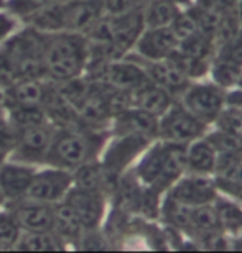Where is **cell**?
Returning <instances> with one entry per match:
<instances>
[{
    "instance_id": "cell-1",
    "label": "cell",
    "mask_w": 242,
    "mask_h": 253,
    "mask_svg": "<svg viewBox=\"0 0 242 253\" xmlns=\"http://www.w3.org/2000/svg\"><path fill=\"white\" fill-rule=\"evenodd\" d=\"M186 145L157 138L150 143L135 165L134 176L144 188L163 196L186 173Z\"/></svg>"
},
{
    "instance_id": "cell-25",
    "label": "cell",
    "mask_w": 242,
    "mask_h": 253,
    "mask_svg": "<svg viewBox=\"0 0 242 253\" xmlns=\"http://www.w3.org/2000/svg\"><path fill=\"white\" fill-rule=\"evenodd\" d=\"M54 2H58V0H7L5 8L17 18L27 20L33 13L40 12L42 8L48 7V5H51Z\"/></svg>"
},
{
    "instance_id": "cell-13",
    "label": "cell",
    "mask_w": 242,
    "mask_h": 253,
    "mask_svg": "<svg viewBox=\"0 0 242 253\" xmlns=\"http://www.w3.org/2000/svg\"><path fill=\"white\" fill-rule=\"evenodd\" d=\"M13 214L22 232H49L53 230V206L45 202L22 199L13 204H5Z\"/></svg>"
},
{
    "instance_id": "cell-32",
    "label": "cell",
    "mask_w": 242,
    "mask_h": 253,
    "mask_svg": "<svg viewBox=\"0 0 242 253\" xmlns=\"http://www.w3.org/2000/svg\"><path fill=\"white\" fill-rule=\"evenodd\" d=\"M3 204H5V201H3V197H2V194H0V207H3Z\"/></svg>"
},
{
    "instance_id": "cell-24",
    "label": "cell",
    "mask_w": 242,
    "mask_h": 253,
    "mask_svg": "<svg viewBox=\"0 0 242 253\" xmlns=\"http://www.w3.org/2000/svg\"><path fill=\"white\" fill-rule=\"evenodd\" d=\"M214 207L218 211L221 227L226 232H239L242 230V211L233 202L221 199L218 196V199L214 201Z\"/></svg>"
},
{
    "instance_id": "cell-20",
    "label": "cell",
    "mask_w": 242,
    "mask_h": 253,
    "mask_svg": "<svg viewBox=\"0 0 242 253\" xmlns=\"http://www.w3.org/2000/svg\"><path fill=\"white\" fill-rule=\"evenodd\" d=\"M68 245L54 234L49 232H22L15 245V250L20 252H61Z\"/></svg>"
},
{
    "instance_id": "cell-10",
    "label": "cell",
    "mask_w": 242,
    "mask_h": 253,
    "mask_svg": "<svg viewBox=\"0 0 242 253\" xmlns=\"http://www.w3.org/2000/svg\"><path fill=\"white\" fill-rule=\"evenodd\" d=\"M63 201L78 217L84 232L99 230L107 211V194L73 186Z\"/></svg>"
},
{
    "instance_id": "cell-26",
    "label": "cell",
    "mask_w": 242,
    "mask_h": 253,
    "mask_svg": "<svg viewBox=\"0 0 242 253\" xmlns=\"http://www.w3.org/2000/svg\"><path fill=\"white\" fill-rule=\"evenodd\" d=\"M147 0H100L104 15H122L144 7Z\"/></svg>"
},
{
    "instance_id": "cell-27",
    "label": "cell",
    "mask_w": 242,
    "mask_h": 253,
    "mask_svg": "<svg viewBox=\"0 0 242 253\" xmlns=\"http://www.w3.org/2000/svg\"><path fill=\"white\" fill-rule=\"evenodd\" d=\"M17 28V17L8 10H0V46L15 33Z\"/></svg>"
},
{
    "instance_id": "cell-28",
    "label": "cell",
    "mask_w": 242,
    "mask_h": 253,
    "mask_svg": "<svg viewBox=\"0 0 242 253\" xmlns=\"http://www.w3.org/2000/svg\"><path fill=\"white\" fill-rule=\"evenodd\" d=\"M193 3H198L204 8L216 10V12H228V10L238 8L239 0H193Z\"/></svg>"
},
{
    "instance_id": "cell-15",
    "label": "cell",
    "mask_w": 242,
    "mask_h": 253,
    "mask_svg": "<svg viewBox=\"0 0 242 253\" xmlns=\"http://www.w3.org/2000/svg\"><path fill=\"white\" fill-rule=\"evenodd\" d=\"M137 61L142 64L150 83L165 89L166 92H170L176 99L191 83L170 59H160V61H140V59H137Z\"/></svg>"
},
{
    "instance_id": "cell-33",
    "label": "cell",
    "mask_w": 242,
    "mask_h": 253,
    "mask_svg": "<svg viewBox=\"0 0 242 253\" xmlns=\"http://www.w3.org/2000/svg\"><path fill=\"white\" fill-rule=\"evenodd\" d=\"M238 87H241V89H242V79H241V83H239V85H238Z\"/></svg>"
},
{
    "instance_id": "cell-12",
    "label": "cell",
    "mask_w": 242,
    "mask_h": 253,
    "mask_svg": "<svg viewBox=\"0 0 242 253\" xmlns=\"http://www.w3.org/2000/svg\"><path fill=\"white\" fill-rule=\"evenodd\" d=\"M35 169L37 168L33 165L20 163L10 158L0 165V194L5 204H13L27 197Z\"/></svg>"
},
{
    "instance_id": "cell-17",
    "label": "cell",
    "mask_w": 242,
    "mask_h": 253,
    "mask_svg": "<svg viewBox=\"0 0 242 253\" xmlns=\"http://www.w3.org/2000/svg\"><path fill=\"white\" fill-rule=\"evenodd\" d=\"M130 99H132V107L145 110V112L152 114L158 119L176 100V97H173L170 92H166L165 89H161L152 83H147L137 90L130 92Z\"/></svg>"
},
{
    "instance_id": "cell-14",
    "label": "cell",
    "mask_w": 242,
    "mask_h": 253,
    "mask_svg": "<svg viewBox=\"0 0 242 253\" xmlns=\"http://www.w3.org/2000/svg\"><path fill=\"white\" fill-rule=\"evenodd\" d=\"M110 125H112V135L135 133L147 136L150 140L158 138V117L137 107H129L114 115Z\"/></svg>"
},
{
    "instance_id": "cell-5",
    "label": "cell",
    "mask_w": 242,
    "mask_h": 253,
    "mask_svg": "<svg viewBox=\"0 0 242 253\" xmlns=\"http://www.w3.org/2000/svg\"><path fill=\"white\" fill-rule=\"evenodd\" d=\"M178 100L191 114L211 126L226 107V90L213 81H191Z\"/></svg>"
},
{
    "instance_id": "cell-8",
    "label": "cell",
    "mask_w": 242,
    "mask_h": 253,
    "mask_svg": "<svg viewBox=\"0 0 242 253\" xmlns=\"http://www.w3.org/2000/svg\"><path fill=\"white\" fill-rule=\"evenodd\" d=\"M71 188H73V171L45 165V168L35 169L25 199H32V201L54 206L66 197Z\"/></svg>"
},
{
    "instance_id": "cell-6",
    "label": "cell",
    "mask_w": 242,
    "mask_h": 253,
    "mask_svg": "<svg viewBox=\"0 0 242 253\" xmlns=\"http://www.w3.org/2000/svg\"><path fill=\"white\" fill-rule=\"evenodd\" d=\"M209 130V125L191 114L178 99L158 119V138L173 143L188 145L201 138Z\"/></svg>"
},
{
    "instance_id": "cell-4",
    "label": "cell",
    "mask_w": 242,
    "mask_h": 253,
    "mask_svg": "<svg viewBox=\"0 0 242 253\" xmlns=\"http://www.w3.org/2000/svg\"><path fill=\"white\" fill-rule=\"evenodd\" d=\"M153 140L135 133L114 135L110 141H105L102 151H100L99 163L110 178L120 179V176L127 173V169L140 158L145 148Z\"/></svg>"
},
{
    "instance_id": "cell-23",
    "label": "cell",
    "mask_w": 242,
    "mask_h": 253,
    "mask_svg": "<svg viewBox=\"0 0 242 253\" xmlns=\"http://www.w3.org/2000/svg\"><path fill=\"white\" fill-rule=\"evenodd\" d=\"M20 227L8 207H0V252L15 250L20 239Z\"/></svg>"
},
{
    "instance_id": "cell-9",
    "label": "cell",
    "mask_w": 242,
    "mask_h": 253,
    "mask_svg": "<svg viewBox=\"0 0 242 253\" xmlns=\"http://www.w3.org/2000/svg\"><path fill=\"white\" fill-rule=\"evenodd\" d=\"M165 194L181 206L198 207L213 204L218 199L219 189L213 176L185 173Z\"/></svg>"
},
{
    "instance_id": "cell-31",
    "label": "cell",
    "mask_w": 242,
    "mask_h": 253,
    "mask_svg": "<svg viewBox=\"0 0 242 253\" xmlns=\"http://www.w3.org/2000/svg\"><path fill=\"white\" fill-rule=\"evenodd\" d=\"M5 5H7V0H0V10L5 8Z\"/></svg>"
},
{
    "instance_id": "cell-18",
    "label": "cell",
    "mask_w": 242,
    "mask_h": 253,
    "mask_svg": "<svg viewBox=\"0 0 242 253\" xmlns=\"http://www.w3.org/2000/svg\"><path fill=\"white\" fill-rule=\"evenodd\" d=\"M53 232L61 239L68 247L71 244H79L81 237L84 234L83 225L79 224L78 217L69 209L64 201L53 206Z\"/></svg>"
},
{
    "instance_id": "cell-29",
    "label": "cell",
    "mask_w": 242,
    "mask_h": 253,
    "mask_svg": "<svg viewBox=\"0 0 242 253\" xmlns=\"http://www.w3.org/2000/svg\"><path fill=\"white\" fill-rule=\"evenodd\" d=\"M168 2H173L180 7H188L190 3H193V0H168Z\"/></svg>"
},
{
    "instance_id": "cell-21",
    "label": "cell",
    "mask_w": 242,
    "mask_h": 253,
    "mask_svg": "<svg viewBox=\"0 0 242 253\" xmlns=\"http://www.w3.org/2000/svg\"><path fill=\"white\" fill-rule=\"evenodd\" d=\"M208 76H211V81L218 84L219 87L229 90L239 85L242 79V66L229 61V59L214 56L213 61H211Z\"/></svg>"
},
{
    "instance_id": "cell-11",
    "label": "cell",
    "mask_w": 242,
    "mask_h": 253,
    "mask_svg": "<svg viewBox=\"0 0 242 253\" xmlns=\"http://www.w3.org/2000/svg\"><path fill=\"white\" fill-rule=\"evenodd\" d=\"M178 38L170 27L144 28L132 51L140 61H160L168 59L178 48Z\"/></svg>"
},
{
    "instance_id": "cell-3",
    "label": "cell",
    "mask_w": 242,
    "mask_h": 253,
    "mask_svg": "<svg viewBox=\"0 0 242 253\" xmlns=\"http://www.w3.org/2000/svg\"><path fill=\"white\" fill-rule=\"evenodd\" d=\"M107 135L104 130H94L88 126H59L54 130L45 165L56 166L68 171L97 160L102 151Z\"/></svg>"
},
{
    "instance_id": "cell-30",
    "label": "cell",
    "mask_w": 242,
    "mask_h": 253,
    "mask_svg": "<svg viewBox=\"0 0 242 253\" xmlns=\"http://www.w3.org/2000/svg\"><path fill=\"white\" fill-rule=\"evenodd\" d=\"M7 160H8V151L0 146V165H2L3 161H7Z\"/></svg>"
},
{
    "instance_id": "cell-16",
    "label": "cell",
    "mask_w": 242,
    "mask_h": 253,
    "mask_svg": "<svg viewBox=\"0 0 242 253\" xmlns=\"http://www.w3.org/2000/svg\"><path fill=\"white\" fill-rule=\"evenodd\" d=\"M185 163L186 173L214 176L216 163H218V153H216L214 146L204 136H201V138L186 145Z\"/></svg>"
},
{
    "instance_id": "cell-2",
    "label": "cell",
    "mask_w": 242,
    "mask_h": 253,
    "mask_svg": "<svg viewBox=\"0 0 242 253\" xmlns=\"http://www.w3.org/2000/svg\"><path fill=\"white\" fill-rule=\"evenodd\" d=\"M42 61L45 78L51 83L79 78L89 63V43L84 35L74 32L43 33Z\"/></svg>"
},
{
    "instance_id": "cell-19",
    "label": "cell",
    "mask_w": 242,
    "mask_h": 253,
    "mask_svg": "<svg viewBox=\"0 0 242 253\" xmlns=\"http://www.w3.org/2000/svg\"><path fill=\"white\" fill-rule=\"evenodd\" d=\"M183 7L168 0H147L142 7L145 28L170 27Z\"/></svg>"
},
{
    "instance_id": "cell-7",
    "label": "cell",
    "mask_w": 242,
    "mask_h": 253,
    "mask_svg": "<svg viewBox=\"0 0 242 253\" xmlns=\"http://www.w3.org/2000/svg\"><path fill=\"white\" fill-rule=\"evenodd\" d=\"M54 130H56V126L49 122V120L43 124L17 128L15 143L12 146L8 158L33 166L45 165Z\"/></svg>"
},
{
    "instance_id": "cell-22",
    "label": "cell",
    "mask_w": 242,
    "mask_h": 253,
    "mask_svg": "<svg viewBox=\"0 0 242 253\" xmlns=\"http://www.w3.org/2000/svg\"><path fill=\"white\" fill-rule=\"evenodd\" d=\"M181 73H183L190 81H199L204 79L209 74L211 61L213 59H203V58H196L191 54H186L183 51H180L176 48V51L168 58Z\"/></svg>"
}]
</instances>
